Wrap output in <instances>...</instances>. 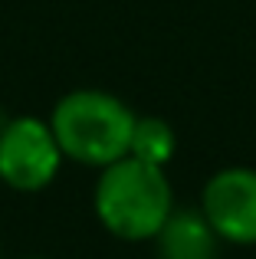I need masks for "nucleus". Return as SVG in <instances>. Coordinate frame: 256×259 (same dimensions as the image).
Segmentation results:
<instances>
[{
    "label": "nucleus",
    "instance_id": "obj_1",
    "mask_svg": "<svg viewBox=\"0 0 256 259\" xmlns=\"http://www.w3.org/2000/svg\"><path fill=\"white\" fill-rule=\"evenodd\" d=\"M171 213L174 194L164 167L145 164L132 154L102 167L96 184V217L112 236L128 243L154 240Z\"/></svg>",
    "mask_w": 256,
    "mask_h": 259
},
{
    "label": "nucleus",
    "instance_id": "obj_2",
    "mask_svg": "<svg viewBox=\"0 0 256 259\" xmlns=\"http://www.w3.org/2000/svg\"><path fill=\"white\" fill-rule=\"evenodd\" d=\"M138 115L102 89H76L63 95L50 115V128L63 158L89 167H109L128 154L132 128Z\"/></svg>",
    "mask_w": 256,
    "mask_h": 259
},
{
    "label": "nucleus",
    "instance_id": "obj_3",
    "mask_svg": "<svg viewBox=\"0 0 256 259\" xmlns=\"http://www.w3.org/2000/svg\"><path fill=\"white\" fill-rule=\"evenodd\" d=\"M59 164L63 151L50 121L20 115L0 125V181L7 187L23 194L43 190L46 184H53Z\"/></svg>",
    "mask_w": 256,
    "mask_h": 259
},
{
    "label": "nucleus",
    "instance_id": "obj_4",
    "mask_svg": "<svg viewBox=\"0 0 256 259\" xmlns=\"http://www.w3.org/2000/svg\"><path fill=\"white\" fill-rule=\"evenodd\" d=\"M200 213L214 233L237 246L256 243V171L253 167H224L207 181L200 197Z\"/></svg>",
    "mask_w": 256,
    "mask_h": 259
},
{
    "label": "nucleus",
    "instance_id": "obj_5",
    "mask_svg": "<svg viewBox=\"0 0 256 259\" xmlns=\"http://www.w3.org/2000/svg\"><path fill=\"white\" fill-rule=\"evenodd\" d=\"M161 246V259H214L217 256V240L214 227L197 210H174L161 233L154 236Z\"/></svg>",
    "mask_w": 256,
    "mask_h": 259
},
{
    "label": "nucleus",
    "instance_id": "obj_6",
    "mask_svg": "<svg viewBox=\"0 0 256 259\" xmlns=\"http://www.w3.org/2000/svg\"><path fill=\"white\" fill-rule=\"evenodd\" d=\"M174 145H178V135L164 118H135L132 141H128L132 158L154 164V167H164L174 158Z\"/></svg>",
    "mask_w": 256,
    "mask_h": 259
},
{
    "label": "nucleus",
    "instance_id": "obj_7",
    "mask_svg": "<svg viewBox=\"0 0 256 259\" xmlns=\"http://www.w3.org/2000/svg\"><path fill=\"white\" fill-rule=\"evenodd\" d=\"M33 259H39V256H33Z\"/></svg>",
    "mask_w": 256,
    "mask_h": 259
}]
</instances>
